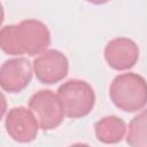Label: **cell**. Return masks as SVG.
Instances as JSON below:
<instances>
[{
    "mask_svg": "<svg viewBox=\"0 0 147 147\" xmlns=\"http://www.w3.org/2000/svg\"><path fill=\"white\" fill-rule=\"evenodd\" d=\"M51 45L48 26L36 18L23 20L17 24L1 28L0 47L9 55H40Z\"/></svg>",
    "mask_w": 147,
    "mask_h": 147,
    "instance_id": "obj_1",
    "label": "cell"
},
{
    "mask_svg": "<svg viewBox=\"0 0 147 147\" xmlns=\"http://www.w3.org/2000/svg\"><path fill=\"white\" fill-rule=\"evenodd\" d=\"M126 124L125 122L116 116L109 115L99 119L94 125V132L96 139L107 145L121 142L126 134Z\"/></svg>",
    "mask_w": 147,
    "mask_h": 147,
    "instance_id": "obj_9",
    "label": "cell"
},
{
    "mask_svg": "<svg viewBox=\"0 0 147 147\" xmlns=\"http://www.w3.org/2000/svg\"><path fill=\"white\" fill-rule=\"evenodd\" d=\"M33 65L23 56L6 60L0 68V86L7 93H20L30 84Z\"/></svg>",
    "mask_w": 147,
    "mask_h": 147,
    "instance_id": "obj_7",
    "label": "cell"
},
{
    "mask_svg": "<svg viewBox=\"0 0 147 147\" xmlns=\"http://www.w3.org/2000/svg\"><path fill=\"white\" fill-rule=\"evenodd\" d=\"M139 47L137 42L126 37H117L109 40L105 47L103 55L108 65L117 71L129 70L139 60Z\"/></svg>",
    "mask_w": 147,
    "mask_h": 147,
    "instance_id": "obj_8",
    "label": "cell"
},
{
    "mask_svg": "<svg viewBox=\"0 0 147 147\" xmlns=\"http://www.w3.org/2000/svg\"><path fill=\"white\" fill-rule=\"evenodd\" d=\"M69 147H91V146H88L87 144H83V142H77V144H72V145H70Z\"/></svg>",
    "mask_w": 147,
    "mask_h": 147,
    "instance_id": "obj_11",
    "label": "cell"
},
{
    "mask_svg": "<svg viewBox=\"0 0 147 147\" xmlns=\"http://www.w3.org/2000/svg\"><path fill=\"white\" fill-rule=\"evenodd\" d=\"M5 127L8 136L20 144L33 141L40 129L33 113L23 106L9 109L5 117Z\"/></svg>",
    "mask_w": 147,
    "mask_h": 147,
    "instance_id": "obj_6",
    "label": "cell"
},
{
    "mask_svg": "<svg viewBox=\"0 0 147 147\" xmlns=\"http://www.w3.org/2000/svg\"><path fill=\"white\" fill-rule=\"evenodd\" d=\"M29 109L36 116L42 131H51L61 125L64 119L62 103L52 90H39L29 100Z\"/></svg>",
    "mask_w": 147,
    "mask_h": 147,
    "instance_id": "obj_4",
    "label": "cell"
},
{
    "mask_svg": "<svg viewBox=\"0 0 147 147\" xmlns=\"http://www.w3.org/2000/svg\"><path fill=\"white\" fill-rule=\"evenodd\" d=\"M113 103L126 113H136L147 105V80L136 72L117 75L109 86Z\"/></svg>",
    "mask_w": 147,
    "mask_h": 147,
    "instance_id": "obj_2",
    "label": "cell"
},
{
    "mask_svg": "<svg viewBox=\"0 0 147 147\" xmlns=\"http://www.w3.org/2000/svg\"><path fill=\"white\" fill-rule=\"evenodd\" d=\"M56 93L64 114L69 118L77 119L85 117L94 108L95 92L85 80L69 79L59 86Z\"/></svg>",
    "mask_w": 147,
    "mask_h": 147,
    "instance_id": "obj_3",
    "label": "cell"
},
{
    "mask_svg": "<svg viewBox=\"0 0 147 147\" xmlns=\"http://www.w3.org/2000/svg\"><path fill=\"white\" fill-rule=\"evenodd\" d=\"M126 142L130 147H147V108L129 123Z\"/></svg>",
    "mask_w": 147,
    "mask_h": 147,
    "instance_id": "obj_10",
    "label": "cell"
},
{
    "mask_svg": "<svg viewBox=\"0 0 147 147\" xmlns=\"http://www.w3.org/2000/svg\"><path fill=\"white\" fill-rule=\"evenodd\" d=\"M33 72L37 79L52 85L64 79L69 72V61L67 56L54 48H49L33 60Z\"/></svg>",
    "mask_w": 147,
    "mask_h": 147,
    "instance_id": "obj_5",
    "label": "cell"
}]
</instances>
